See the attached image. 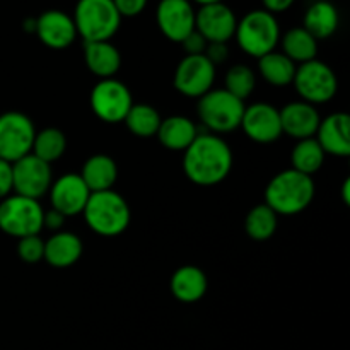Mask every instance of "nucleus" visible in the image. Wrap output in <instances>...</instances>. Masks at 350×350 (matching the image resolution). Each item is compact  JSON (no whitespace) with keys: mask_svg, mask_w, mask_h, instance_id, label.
Masks as SVG:
<instances>
[{"mask_svg":"<svg viewBox=\"0 0 350 350\" xmlns=\"http://www.w3.org/2000/svg\"><path fill=\"white\" fill-rule=\"evenodd\" d=\"M149 0H113L118 14L123 17H135L144 12Z\"/></svg>","mask_w":350,"mask_h":350,"instance_id":"72a5a7b5","label":"nucleus"},{"mask_svg":"<svg viewBox=\"0 0 350 350\" xmlns=\"http://www.w3.org/2000/svg\"><path fill=\"white\" fill-rule=\"evenodd\" d=\"M65 150H67V137H65V133L60 129L48 126V129L36 132L31 154L40 157L44 163L51 164L60 159Z\"/></svg>","mask_w":350,"mask_h":350,"instance_id":"7c9ffc66","label":"nucleus"},{"mask_svg":"<svg viewBox=\"0 0 350 350\" xmlns=\"http://www.w3.org/2000/svg\"><path fill=\"white\" fill-rule=\"evenodd\" d=\"M81 178L91 193L113 190L118 180V166L108 154H94L82 166Z\"/></svg>","mask_w":350,"mask_h":350,"instance_id":"393cba45","label":"nucleus"},{"mask_svg":"<svg viewBox=\"0 0 350 350\" xmlns=\"http://www.w3.org/2000/svg\"><path fill=\"white\" fill-rule=\"evenodd\" d=\"M232 150L222 137L198 133L183 154V171L191 183L214 187L222 183L232 170Z\"/></svg>","mask_w":350,"mask_h":350,"instance_id":"f257e3e1","label":"nucleus"},{"mask_svg":"<svg viewBox=\"0 0 350 350\" xmlns=\"http://www.w3.org/2000/svg\"><path fill=\"white\" fill-rule=\"evenodd\" d=\"M279 226V215L265 204L255 205L245 219V231L255 241H267L272 238Z\"/></svg>","mask_w":350,"mask_h":350,"instance_id":"c756f323","label":"nucleus"},{"mask_svg":"<svg viewBox=\"0 0 350 350\" xmlns=\"http://www.w3.org/2000/svg\"><path fill=\"white\" fill-rule=\"evenodd\" d=\"M314 191L313 178L289 167L269 181L263 204L269 205L277 215H296L310 207Z\"/></svg>","mask_w":350,"mask_h":350,"instance_id":"f03ea898","label":"nucleus"},{"mask_svg":"<svg viewBox=\"0 0 350 350\" xmlns=\"http://www.w3.org/2000/svg\"><path fill=\"white\" fill-rule=\"evenodd\" d=\"M161 122H163V116L159 115V111L154 106L144 105V103H140V105L133 103V106L123 120L129 132H132L139 139L156 137Z\"/></svg>","mask_w":350,"mask_h":350,"instance_id":"c85d7f7f","label":"nucleus"},{"mask_svg":"<svg viewBox=\"0 0 350 350\" xmlns=\"http://www.w3.org/2000/svg\"><path fill=\"white\" fill-rule=\"evenodd\" d=\"M340 24L338 9L328 0H317L304 12L303 27L314 40H327L334 36Z\"/></svg>","mask_w":350,"mask_h":350,"instance_id":"b1692460","label":"nucleus"},{"mask_svg":"<svg viewBox=\"0 0 350 350\" xmlns=\"http://www.w3.org/2000/svg\"><path fill=\"white\" fill-rule=\"evenodd\" d=\"M82 239L68 231L53 232L44 241V262L55 269H67L79 262L82 256Z\"/></svg>","mask_w":350,"mask_h":350,"instance_id":"aec40b11","label":"nucleus"},{"mask_svg":"<svg viewBox=\"0 0 350 350\" xmlns=\"http://www.w3.org/2000/svg\"><path fill=\"white\" fill-rule=\"evenodd\" d=\"M85 67L96 77L113 79L122 67V53L111 41H89L84 43Z\"/></svg>","mask_w":350,"mask_h":350,"instance_id":"4be33fe9","label":"nucleus"},{"mask_svg":"<svg viewBox=\"0 0 350 350\" xmlns=\"http://www.w3.org/2000/svg\"><path fill=\"white\" fill-rule=\"evenodd\" d=\"M180 44L183 46V50L187 51V55H204L208 43L198 31H193V33L188 34Z\"/></svg>","mask_w":350,"mask_h":350,"instance_id":"f704fd0d","label":"nucleus"},{"mask_svg":"<svg viewBox=\"0 0 350 350\" xmlns=\"http://www.w3.org/2000/svg\"><path fill=\"white\" fill-rule=\"evenodd\" d=\"M279 113L282 133L289 135L291 139L304 140L317 135L321 122L317 106L306 101H293L279 109Z\"/></svg>","mask_w":350,"mask_h":350,"instance_id":"a211bd4d","label":"nucleus"},{"mask_svg":"<svg viewBox=\"0 0 350 350\" xmlns=\"http://www.w3.org/2000/svg\"><path fill=\"white\" fill-rule=\"evenodd\" d=\"M204 55L215 65V67H217L219 64H224V62L228 60L229 51L226 43H208Z\"/></svg>","mask_w":350,"mask_h":350,"instance_id":"e433bc0d","label":"nucleus"},{"mask_svg":"<svg viewBox=\"0 0 350 350\" xmlns=\"http://www.w3.org/2000/svg\"><path fill=\"white\" fill-rule=\"evenodd\" d=\"M195 3H198V5H211V3H219V2H224V0H193Z\"/></svg>","mask_w":350,"mask_h":350,"instance_id":"a19ab883","label":"nucleus"},{"mask_svg":"<svg viewBox=\"0 0 350 350\" xmlns=\"http://www.w3.org/2000/svg\"><path fill=\"white\" fill-rule=\"evenodd\" d=\"M234 38L238 46L246 55L260 58L270 51H275L280 41L279 21L273 14L263 9L250 10L238 21Z\"/></svg>","mask_w":350,"mask_h":350,"instance_id":"39448f33","label":"nucleus"},{"mask_svg":"<svg viewBox=\"0 0 350 350\" xmlns=\"http://www.w3.org/2000/svg\"><path fill=\"white\" fill-rule=\"evenodd\" d=\"M195 12L190 0H161L156 9L157 27L170 41L181 43L195 31Z\"/></svg>","mask_w":350,"mask_h":350,"instance_id":"2eb2a0df","label":"nucleus"},{"mask_svg":"<svg viewBox=\"0 0 350 350\" xmlns=\"http://www.w3.org/2000/svg\"><path fill=\"white\" fill-rule=\"evenodd\" d=\"M280 41H282V53L296 65L317 58L318 41L303 26L289 29Z\"/></svg>","mask_w":350,"mask_h":350,"instance_id":"bb28decb","label":"nucleus"},{"mask_svg":"<svg viewBox=\"0 0 350 350\" xmlns=\"http://www.w3.org/2000/svg\"><path fill=\"white\" fill-rule=\"evenodd\" d=\"M17 256L26 263H38L44 258V241L40 234L17 239Z\"/></svg>","mask_w":350,"mask_h":350,"instance_id":"473e14b6","label":"nucleus"},{"mask_svg":"<svg viewBox=\"0 0 350 350\" xmlns=\"http://www.w3.org/2000/svg\"><path fill=\"white\" fill-rule=\"evenodd\" d=\"M325 154L350 156V118L347 113H332L320 122L314 135Z\"/></svg>","mask_w":350,"mask_h":350,"instance_id":"6ab92c4d","label":"nucleus"},{"mask_svg":"<svg viewBox=\"0 0 350 350\" xmlns=\"http://www.w3.org/2000/svg\"><path fill=\"white\" fill-rule=\"evenodd\" d=\"M197 113L212 133H229L241 125L245 101L229 94L226 89H211L198 98Z\"/></svg>","mask_w":350,"mask_h":350,"instance_id":"423d86ee","label":"nucleus"},{"mask_svg":"<svg viewBox=\"0 0 350 350\" xmlns=\"http://www.w3.org/2000/svg\"><path fill=\"white\" fill-rule=\"evenodd\" d=\"M297 65L286 57L282 51H270L258 58V70L263 81L275 88H286L293 84Z\"/></svg>","mask_w":350,"mask_h":350,"instance_id":"a878e982","label":"nucleus"},{"mask_svg":"<svg viewBox=\"0 0 350 350\" xmlns=\"http://www.w3.org/2000/svg\"><path fill=\"white\" fill-rule=\"evenodd\" d=\"M12 193V164L0 159V200Z\"/></svg>","mask_w":350,"mask_h":350,"instance_id":"c9c22d12","label":"nucleus"},{"mask_svg":"<svg viewBox=\"0 0 350 350\" xmlns=\"http://www.w3.org/2000/svg\"><path fill=\"white\" fill-rule=\"evenodd\" d=\"M238 17L224 2L202 5L195 12V31L205 38L207 43H228L234 38Z\"/></svg>","mask_w":350,"mask_h":350,"instance_id":"ddd939ff","label":"nucleus"},{"mask_svg":"<svg viewBox=\"0 0 350 350\" xmlns=\"http://www.w3.org/2000/svg\"><path fill=\"white\" fill-rule=\"evenodd\" d=\"M53 183L51 166L34 154L21 157L12 163V191L23 197L40 200L50 191Z\"/></svg>","mask_w":350,"mask_h":350,"instance_id":"f8f14e48","label":"nucleus"},{"mask_svg":"<svg viewBox=\"0 0 350 350\" xmlns=\"http://www.w3.org/2000/svg\"><path fill=\"white\" fill-rule=\"evenodd\" d=\"M215 65L205 55H185L174 70L173 84L187 98H202L212 89Z\"/></svg>","mask_w":350,"mask_h":350,"instance_id":"9b49d317","label":"nucleus"},{"mask_svg":"<svg viewBox=\"0 0 350 350\" xmlns=\"http://www.w3.org/2000/svg\"><path fill=\"white\" fill-rule=\"evenodd\" d=\"M245 135L256 144H272L282 135L279 109L269 103L245 106L241 125Z\"/></svg>","mask_w":350,"mask_h":350,"instance_id":"4468645a","label":"nucleus"},{"mask_svg":"<svg viewBox=\"0 0 350 350\" xmlns=\"http://www.w3.org/2000/svg\"><path fill=\"white\" fill-rule=\"evenodd\" d=\"M156 137L163 147L167 150H176V152H185L198 137L197 125L190 118L181 115H173L163 118Z\"/></svg>","mask_w":350,"mask_h":350,"instance_id":"5701e85b","label":"nucleus"},{"mask_svg":"<svg viewBox=\"0 0 350 350\" xmlns=\"http://www.w3.org/2000/svg\"><path fill=\"white\" fill-rule=\"evenodd\" d=\"M82 215L89 229L103 238H116L123 234L132 221L130 205L115 190L91 193Z\"/></svg>","mask_w":350,"mask_h":350,"instance_id":"7ed1b4c3","label":"nucleus"},{"mask_svg":"<svg viewBox=\"0 0 350 350\" xmlns=\"http://www.w3.org/2000/svg\"><path fill=\"white\" fill-rule=\"evenodd\" d=\"M43 215L44 211L40 202L10 193L0 200V231L16 239L40 234Z\"/></svg>","mask_w":350,"mask_h":350,"instance_id":"0eeeda50","label":"nucleus"},{"mask_svg":"<svg viewBox=\"0 0 350 350\" xmlns=\"http://www.w3.org/2000/svg\"><path fill=\"white\" fill-rule=\"evenodd\" d=\"M91 109L101 122L120 123L133 106L130 89L123 82L113 79H103L92 88L89 96Z\"/></svg>","mask_w":350,"mask_h":350,"instance_id":"9d476101","label":"nucleus"},{"mask_svg":"<svg viewBox=\"0 0 350 350\" xmlns=\"http://www.w3.org/2000/svg\"><path fill=\"white\" fill-rule=\"evenodd\" d=\"M342 200H344L345 205H350V180L344 181V185H342Z\"/></svg>","mask_w":350,"mask_h":350,"instance_id":"ea45409f","label":"nucleus"},{"mask_svg":"<svg viewBox=\"0 0 350 350\" xmlns=\"http://www.w3.org/2000/svg\"><path fill=\"white\" fill-rule=\"evenodd\" d=\"M294 2H296V0H262L263 10L273 14V16L279 12H286V10H289Z\"/></svg>","mask_w":350,"mask_h":350,"instance_id":"58836bf2","label":"nucleus"},{"mask_svg":"<svg viewBox=\"0 0 350 350\" xmlns=\"http://www.w3.org/2000/svg\"><path fill=\"white\" fill-rule=\"evenodd\" d=\"M208 280L202 269L195 265H183L171 275L170 289L171 294L176 297L180 303L193 304L204 299L207 293Z\"/></svg>","mask_w":350,"mask_h":350,"instance_id":"412c9836","label":"nucleus"},{"mask_svg":"<svg viewBox=\"0 0 350 350\" xmlns=\"http://www.w3.org/2000/svg\"><path fill=\"white\" fill-rule=\"evenodd\" d=\"M65 215L60 214L58 211H55V208H50V211H44V215H43V228H48L50 231L53 232H58L62 231V228H64L65 224Z\"/></svg>","mask_w":350,"mask_h":350,"instance_id":"4c0bfd02","label":"nucleus"},{"mask_svg":"<svg viewBox=\"0 0 350 350\" xmlns=\"http://www.w3.org/2000/svg\"><path fill=\"white\" fill-rule=\"evenodd\" d=\"M34 34L44 46L51 50H65L77 38V29L72 16L64 10L50 9L36 17Z\"/></svg>","mask_w":350,"mask_h":350,"instance_id":"f3484780","label":"nucleus"},{"mask_svg":"<svg viewBox=\"0 0 350 350\" xmlns=\"http://www.w3.org/2000/svg\"><path fill=\"white\" fill-rule=\"evenodd\" d=\"M77 36L89 41H109L122 26L113 0H77L72 16Z\"/></svg>","mask_w":350,"mask_h":350,"instance_id":"20e7f679","label":"nucleus"},{"mask_svg":"<svg viewBox=\"0 0 350 350\" xmlns=\"http://www.w3.org/2000/svg\"><path fill=\"white\" fill-rule=\"evenodd\" d=\"M325 156L327 154L323 152V149H321L314 137L297 140V144L291 150V164H293L291 167L306 174V176H313L314 173H318L323 167Z\"/></svg>","mask_w":350,"mask_h":350,"instance_id":"cd10ccee","label":"nucleus"},{"mask_svg":"<svg viewBox=\"0 0 350 350\" xmlns=\"http://www.w3.org/2000/svg\"><path fill=\"white\" fill-rule=\"evenodd\" d=\"M293 84L301 101H306L313 106L332 101L338 91L337 74L332 70L330 65L317 58L297 65Z\"/></svg>","mask_w":350,"mask_h":350,"instance_id":"6e6552de","label":"nucleus"},{"mask_svg":"<svg viewBox=\"0 0 350 350\" xmlns=\"http://www.w3.org/2000/svg\"><path fill=\"white\" fill-rule=\"evenodd\" d=\"M256 88V75L248 65H232L228 70L224 77V88L229 94H232L234 98L245 101L246 98L252 96V92Z\"/></svg>","mask_w":350,"mask_h":350,"instance_id":"2f4dec72","label":"nucleus"},{"mask_svg":"<svg viewBox=\"0 0 350 350\" xmlns=\"http://www.w3.org/2000/svg\"><path fill=\"white\" fill-rule=\"evenodd\" d=\"M36 137L34 123L21 111H7L0 115V159L16 163L33 150Z\"/></svg>","mask_w":350,"mask_h":350,"instance_id":"1a4fd4ad","label":"nucleus"},{"mask_svg":"<svg viewBox=\"0 0 350 350\" xmlns=\"http://www.w3.org/2000/svg\"><path fill=\"white\" fill-rule=\"evenodd\" d=\"M91 191L82 181L81 174L67 173L55 180L50 187L51 208L64 214L65 217L82 214Z\"/></svg>","mask_w":350,"mask_h":350,"instance_id":"dca6fc26","label":"nucleus"}]
</instances>
